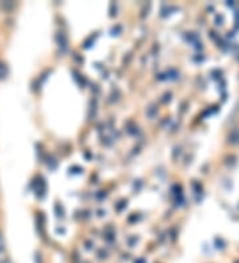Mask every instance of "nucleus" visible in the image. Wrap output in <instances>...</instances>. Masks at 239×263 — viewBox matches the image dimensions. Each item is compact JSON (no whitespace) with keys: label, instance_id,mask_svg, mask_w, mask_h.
Returning <instances> with one entry per match:
<instances>
[{"label":"nucleus","instance_id":"obj_1","mask_svg":"<svg viewBox=\"0 0 239 263\" xmlns=\"http://www.w3.org/2000/svg\"><path fill=\"white\" fill-rule=\"evenodd\" d=\"M7 76V66L3 62H0V78H4Z\"/></svg>","mask_w":239,"mask_h":263},{"label":"nucleus","instance_id":"obj_3","mask_svg":"<svg viewBox=\"0 0 239 263\" xmlns=\"http://www.w3.org/2000/svg\"><path fill=\"white\" fill-rule=\"evenodd\" d=\"M0 263H12L11 260H2V262Z\"/></svg>","mask_w":239,"mask_h":263},{"label":"nucleus","instance_id":"obj_2","mask_svg":"<svg viewBox=\"0 0 239 263\" xmlns=\"http://www.w3.org/2000/svg\"><path fill=\"white\" fill-rule=\"evenodd\" d=\"M3 250H4V242H3V238H2V236H0V254H2Z\"/></svg>","mask_w":239,"mask_h":263}]
</instances>
